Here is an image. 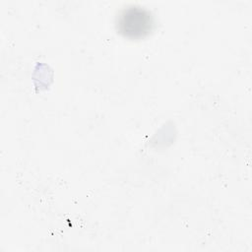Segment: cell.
<instances>
[{
    "mask_svg": "<svg viewBox=\"0 0 252 252\" xmlns=\"http://www.w3.org/2000/svg\"><path fill=\"white\" fill-rule=\"evenodd\" d=\"M117 32L129 39H140L149 35L155 27L153 13L144 6L130 4L121 8L115 17Z\"/></svg>",
    "mask_w": 252,
    "mask_h": 252,
    "instance_id": "obj_1",
    "label": "cell"
}]
</instances>
